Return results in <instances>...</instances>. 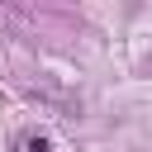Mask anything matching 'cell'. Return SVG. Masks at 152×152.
I'll return each mask as SVG.
<instances>
[{
  "instance_id": "obj_1",
  "label": "cell",
  "mask_w": 152,
  "mask_h": 152,
  "mask_svg": "<svg viewBox=\"0 0 152 152\" xmlns=\"http://www.w3.org/2000/svg\"><path fill=\"white\" fill-rule=\"evenodd\" d=\"M28 152H48V138H33V142H28Z\"/></svg>"
}]
</instances>
